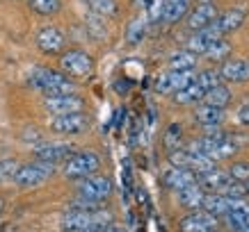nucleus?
<instances>
[{"mask_svg": "<svg viewBox=\"0 0 249 232\" xmlns=\"http://www.w3.org/2000/svg\"><path fill=\"white\" fill-rule=\"evenodd\" d=\"M25 82H28V87L39 91L41 96H57V93L78 91V82H73L71 77H67L60 68L44 66V64L32 66L30 71H28V75H25Z\"/></svg>", "mask_w": 249, "mask_h": 232, "instance_id": "1", "label": "nucleus"}, {"mask_svg": "<svg viewBox=\"0 0 249 232\" xmlns=\"http://www.w3.org/2000/svg\"><path fill=\"white\" fill-rule=\"evenodd\" d=\"M110 223H112V214L106 207H98V210L69 207L60 217L62 232H101Z\"/></svg>", "mask_w": 249, "mask_h": 232, "instance_id": "2", "label": "nucleus"}, {"mask_svg": "<svg viewBox=\"0 0 249 232\" xmlns=\"http://www.w3.org/2000/svg\"><path fill=\"white\" fill-rule=\"evenodd\" d=\"M103 169V159L96 150L91 148H78L69 159H64L57 171L62 173V178L71 180V182H78V180H85L94 175V173H101Z\"/></svg>", "mask_w": 249, "mask_h": 232, "instance_id": "3", "label": "nucleus"}, {"mask_svg": "<svg viewBox=\"0 0 249 232\" xmlns=\"http://www.w3.org/2000/svg\"><path fill=\"white\" fill-rule=\"evenodd\" d=\"M57 68H60L67 77H71L73 82H80V80H87V77L94 75V71H96V60H94L87 50H83V48H67V50L57 57Z\"/></svg>", "mask_w": 249, "mask_h": 232, "instance_id": "4", "label": "nucleus"}, {"mask_svg": "<svg viewBox=\"0 0 249 232\" xmlns=\"http://www.w3.org/2000/svg\"><path fill=\"white\" fill-rule=\"evenodd\" d=\"M55 173H57V166L39 162V159L21 162L14 173L12 185H14L16 189H21V191H30V189H37V187H41V185H46Z\"/></svg>", "mask_w": 249, "mask_h": 232, "instance_id": "5", "label": "nucleus"}, {"mask_svg": "<svg viewBox=\"0 0 249 232\" xmlns=\"http://www.w3.org/2000/svg\"><path fill=\"white\" fill-rule=\"evenodd\" d=\"M73 189H76V198H80V201L94 202V205H106L114 194V182L106 173H94L89 178L78 180Z\"/></svg>", "mask_w": 249, "mask_h": 232, "instance_id": "6", "label": "nucleus"}, {"mask_svg": "<svg viewBox=\"0 0 249 232\" xmlns=\"http://www.w3.org/2000/svg\"><path fill=\"white\" fill-rule=\"evenodd\" d=\"M91 116L85 112H73V114H62V116H51L48 121V130L57 135L60 139H73V137L87 135L91 130Z\"/></svg>", "mask_w": 249, "mask_h": 232, "instance_id": "7", "label": "nucleus"}, {"mask_svg": "<svg viewBox=\"0 0 249 232\" xmlns=\"http://www.w3.org/2000/svg\"><path fill=\"white\" fill-rule=\"evenodd\" d=\"M78 150V146L71 139H44L37 146H32V159L46 162V164L60 166L64 159H69Z\"/></svg>", "mask_w": 249, "mask_h": 232, "instance_id": "8", "label": "nucleus"}, {"mask_svg": "<svg viewBox=\"0 0 249 232\" xmlns=\"http://www.w3.org/2000/svg\"><path fill=\"white\" fill-rule=\"evenodd\" d=\"M35 48L46 57H60L69 48V34L60 25H41L35 34Z\"/></svg>", "mask_w": 249, "mask_h": 232, "instance_id": "9", "label": "nucleus"}, {"mask_svg": "<svg viewBox=\"0 0 249 232\" xmlns=\"http://www.w3.org/2000/svg\"><path fill=\"white\" fill-rule=\"evenodd\" d=\"M41 109L48 116H62V114H73L87 109V100L80 91L71 93H57V96H41Z\"/></svg>", "mask_w": 249, "mask_h": 232, "instance_id": "10", "label": "nucleus"}, {"mask_svg": "<svg viewBox=\"0 0 249 232\" xmlns=\"http://www.w3.org/2000/svg\"><path fill=\"white\" fill-rule=\"evenodd\" d=\"M195 80V71H162V73L153 80V89L158 96H174L176 91L188 87Z\"/></svg>", "mask_w": 249, "mask_h": 232, "instance_id": "11", "label": "nucleus"}, {"mask_svg": "<svg viewBox=\"0 0 249 232\" xmlns=\"http://www.w3.org/2000/svg\"><path fill=\"white\" fill-rule=\"evenodd\" d=\"M162 185H165L169 191H181L185 187H192V185H199V175L195 171H190L185 166H174L169 164L162 171Z\"/></svg>", "mask_w": 249, "mask_h": 232, "instance_id": "12", "label": "nucleus"}, {"mask_svg": "<svg viewBox=\"0 0 249 232\" xmlns=\"http://www.w3.org/2000/svg\"><path fill=\"white\" fill-rule=\"evenodd\" d=\"M245 18H247V7L245 5H235V7H229L227 12L217 14L213 25L217 28V32L222 37H229V34L238 32L245 25Z\"/></svg>", "mask_w": 249, "mask_h": 232, "instance_id": "13", "label": "nucleus"}, {"mask_svg": "<svg viewBox=\"0 0 249 232\" xmlns=\"http://www.w3.org/2000/svg\"><path fill=\"white\" fill-rule=\"evenodd\" d=\"M219 80L224 84H242L249 80V60L242 57H229L227 62L219 64Z\"/></svg>", "mask_w": 249, "mask_h": 232, "instance_id": "14", "label": "nucleus"}, {"mask_svg": "<svg viewBox=\"0 0 249 232\" xmlns=\"http://www.w3.org/2000/svg\"><path fill=\"white\" fill-rule=\"evenodd\" d=\"M222 34L217 32V28L215 25H208V28H204V30H196V32H190L188 41H185V50H190L192 55H196V57H204L206 53H208V48H211V44L215 41V39H219Z\"/></svg>", "mask_w": 249, "mask_h": 232, "instance_id": "15", "label": "nucleus"}, {"mask_svg": "<svg viewBox=\"0 0 249 232\" xmlns=\"http://www.w3.org/2000/svg\"><path fill=\"white\" fill-rule=\"evenodd\" d=\"M217 7H215V2H201V5H196L195 9H190V14L185 16V28L190 32H196V30H204L208 28L215 18H217Z\"/></svg>", "mask_w": 249, "mask_h": 232, "instance_id": "16", "label": "nucleus"}, {"mask_svg": "<svg viewBox=\"0 0 249 232\" xmlns=\"http://www.w3.org/2000/svg\"><path fill=\"white\" fill-rule=\"evenodd\" d=\"M217 221L219 218L211 217V214L204 210L190 212L188 217L181 218L178 232H213V230H217Z\"/></svg>", "mask_w": 249, "mask_h": 232, "instance_id": "17", "label": "nucleus"}, {"mask_svg": "<svg viewBox=\"0 0 249 232\" xmlns=\"http://www.w3.org/2000/svg\"><path fill=\"white\" fill-rule=\"evenodd\" d=\"M224 116H227V112H224V109L213 107V105H206V103L195 105V112H192V121H195L196 125H201L204 130L219 127L222 123H224Z\"/></svg>", "mask_w": 249, "mask_h": 232, "instance_id": "18", "label": "nucleus"}, {"mask_svg": "<svg viewBox=\"0 0 249 232\" xmlns=\"http://www.w3.org/2000/svg\"><path fill=\"white\" fill-rule=\"evenodd\" d=\"M146 34H149V23H146V18L142 14H137L124 28V44L128 48H137V46L144 44Z\"/></svg>", "mask_w": 249, "mask_h": 232, "instance_id": "19", "label": "nucleus"}, {"mask_svg": "<svg viewBox=\"0 0 249 232\" xmlns=\"http://www.w3.org/2000/svg\"><path fill=\"white\" fill-rule=\"evenodd\" d=\"M83 30L94 44H106L107 39H110V25H107V21L101 18V16H96V14H91V12L85 14Z\"/></svg>", "mask_w": 249, "mask_h": 232, "instance_id": "20", "label": "nucleus"}, {"mask_svg": "<svg viewBox=\"0 0 249 232\" xmlns=\"http://www.w3.org/2000/svg\"><path fill=\"white\" fill-rule=\"evenodd\" d=\"M192 0H165L162 7V25H178V23L190 14Z\"/></svg>", "mask_w": 249, "mask_h": 232, "instance_id": "21", "label": "nucleus"}, {"mask_svg": "<svg viewBox=\"0 0 249 232\" xmlns=\"http://www.w3.org/2000/svg\"><path fill=\"white\" fill-rule=\"evenodd\" d=\"M83 2H85V7H87V12L101 16L106 21H114V18L121 16L119 0H83Z\"/></svg>", "mask_w": 249, "mask_h": 232, "instance_id": "22", "label": "nucleus"}, {"mask_svg": "<svg viewBox=\"0 0 249 232\" xmlns=\"http://www.w3.org/2000/svg\"><path fill=\"white\" fill-rule=\"evenodd\" d=\"M233 201L235 198H229V196H224V194H206L204 202H201V210L208 212V214L215 218H222L229 210H231Z\"/></svg>", "mask_w": 249, "mask_h": 232, "instance_id": "23", "label": "nucleus"}, {"mask_svg": "<svg viewBox=\"0 0 249 232\" xmlns=\"http://www.w3.org/2000/svg\"><path fill=\"white\" fill-rule=\"evenodd\" d=\"M25 5L39 18H55L64 9V0H25Z\"/></svg>", "mask_w": 249, "mask_h": 232, "instance_id": "24", "label": "nucleus"}, {"mask_svg": "<svg viewBox=\"0 0 249 232\" xmlns=\"http://www.w3.org/2000/svg\"><path fill=\"white\" fill-rule=\"evenodd\" d=\"M196 55H192L185 48H178V50H172L167 55V68L169 71H196Z\"/></svg>", "mask_w": 249, "mask_h": 232, "instance_id": "25", "label": "nucleus"}, {"mask_svg": "<svg viewBox=\"0 0 249 232\" xmlns=\"http://www.w3.org/2000/svg\"><path fill=\"white\" fill-rule=\"evenodd\" d=\"M204 96H206L204 89L192 80L188 87H183L181 91H176L172 100H174V105H178V107H195V105H199V103L204 100Z\"/></svg>", "mask_w": 249, "mask_h": 232, "instance_id": "26", "label": "nucleus"}, {"mask_svg": "<svg viewBox=\"0 0 249 232\" xmlns=\"http://www.w3.org/2000/svg\"><path fill=\"white\" fill-rule=\"evenodd\" d=\"M206 191L199 185H192V187H185L181 191H176V198L181 202V207H185L188 212H196L201 210V202H204Z\"/></svg>", "mask_w": 249, "mask_h": 232, "instance_id": "27", "label": "nucleus"}, {"mask_svg": "<svg viewBox=\"0 0 249 232\" xmlns=\"http://www.w3.org/2000/svg\"><path fill=\"white\" fill-rule=\"evenodd\" d=\"M201 103H206V105H213V107H219V109H227V107L233 103V91L229 89V84L219 82L217 87H213V89L206 93Z\"/></svg>", "mask_w": 249, "mask_h": 232, "instance_id": "28", "label": "nucleus"}, {"mask_svg": "<svg viewBox=\"0 0 249 232\" xmlns=\"http://www.w3.org/2000/svg\"><path fill=\"white\" fill-rule=\"evenodd\" d=\"M231 53H233V44L229 41V37H219L211 44V48H208V53H206L204 57L208 62L222 64V62H227L229 57H231Z\"/></svg>", "mask_w": 249, "mask_h": 232, "instance_id": "29", "label": "nucleus"}, {"mask_svg": "<svg viewBox=\"0 0 249 232\" xmlns=\"http://www.w3.org/2000/svg\"><path fill=\"white\" fill-rule=\"evenodd\" d=\"M162 146H165L167 153L172 150H178L185 146V132H183V125L181 123H169L162 132Z\"/></svg>", "mask_w": 249, "mask_h": 232, "instance_id": "30", "label": "nucleus"}, {"mask_svg": "<svg viewBox=\"0 0 249 232\" xmlns=\"http://www.w3.org/2000/svg\"><path fill=\"white\" fill-rule=\"evenodd\" d=\"M162 7H165V0H149L142 9V16L146 18L149 23V28L151 25H158L162 21Z\"/></svg>", "mask_w": 249, "mask_h": 232, "instance_id": "31", "label": "nucleus"}, {"mask_svg": "<svg viewBox=\"0 0 249 232\" xmlns=\"http://www.w3.org/2000/svg\"><path fill=\"white\" fill-rule=\"evenodd\" d=\"M195 82L204 89V93H208V91H211L213 87H217L222 80H219V73L215 68H204V71L195 73Z\"/></svg>", "mask_w": 249, "mask_h": 232, "instance_id": "32", "label": "nucleus"}, {"mask_svg": "<svg viewBox=\"0 0 249 232\" xmlns=\"http://www.w3.org/2000/svg\"><path fill=\"white\" fill-rule=\"evenodd\" d=\"M18 159L14 157H5L0 159V185H12V180H14V173L18 169Z\"/></svg>", "mask_w": 249, "mask_h": 232, "instance_id": "33", "label": "nucleus"}, {"mask_svg": "<svg viewBox=\"0 0 249 232\" xmlns=\"http://www.w3.org/2000/svg\"><path fill=\"white\" fill-rule=\"evenodd\" d=\"M227 171H229V175H231L235 182H242V185H245V182L249 180V162L247 159H245V162H233Z\"/></svg>", "mask_w": 249, "mask_h": 232, "instance_id": "34", "label": "nucleus"}, {"mask_svg": "<svg viewBox=\"0 0 249 232\" xmlns=\"http://www.w3.org/2000/svg\"><path fill=\"white\" fill-rule=\"evenodd\" d=\"M21 139L23 141H28L30 146H37L39 141H44L46 137H44V132H41L39 127H25V130H23V135H21Z\"/></svg>", "mask_w": 249, "mask_h": 232, "instance_id": "35", "label": "nucleus"}, {"mask_svg": "<svg viewBox=\"0 0 249 232\" xmlns=\"http://www.w3.org/2000/svg\"><path fill=\"white\" fill-rule=\"evenodd\" d=\"M235 121H238L240 125L249 127V103H245V105L238 107V112H235Z\"/></svg>", "mask_w": 249, "mask_h": 232, "instance_id": "36", "label": "nucleus"}, {"mask_svg": "<svg viewBox=\"0 0 249 232\" xmlns=\"http://www.w3.org/2000/svg\"><path fill=\"white\" fill-rule=\"evenodd\" d=\"M101 232H128L124 225H117V223H110V225H106Z\"/></svg>", "mask_w": 249, "mask_h": 232, "instance_id": "37", "label": "nucleus"}, {"mask_svg": "<svg viewBox=\"0 0 249 232\" xmlns=\"http://www.w3.org/2000/svg\"><path fill=\"white\" fill-rule=\"evenodd\" d=\"M130 2H133V7H137V9H140V12H142V9H144V5H146L149 0H130Z\"/></svg>", "mask_w": 249, "mask_h": 232, "instance_id": "38", "label": "nucleus"}, {"mask_svg": "<svg viewBox=\"0 0 249 232\" xmlns=\"http://www.w3.org/2000/svg\"><path fill=\"white\" fill-rule=\"evenodd\" d=\"M5 210H7V202H5V198H2V196H0V217H2V214H5Z\"/></svg>", "mask_w": 249, "mask_h": 232, "instance_id": "39", "label": "nucleus"}, {"mask_svg": "<svg viewBox=\"0 0 249 232\" xmlns=\"http://www.w3.org/2000/svg\"><path fill=\"white\" fill-rule=\"evenodd\" d=\"M245 191H247V196H249V180L245 182Z\"/></svg>", "mask_w": 249, "mask_h": 232, "instance_id": "40", "label": "nucleus"}, {"mask_svg": "<svg viewBox=\"0 0 249 232\" xmlns=\"http://www.w3.org/2000/svg\"><path fill=\"white\" fill-rule=\"evenodd\" d=\"M235 232H249V225L247 228H240V230H235Z\"/></svg>", "mask_w": 249, "mask_h": 232, "instance_id": "41", "label": "nucleus"}, {"mask_svg": "<svg viewBox=\"0 0 249 232\" xmlns=\"http://www.w3.org/2000/svg\"><path fill=\"white\" fill-rule=\"evenodd\" d=\"M201 2H213V0H196V5H201Z\"/></svg>", "mask_w": 249, "mask_h": 232, "instance_id": "42", "label": "nucleus"}, {"mask_svg": "<svg viewBox=\"0 0 249 232\" xmlns=\"http://www.w3.org/2000/svg\"><path fill=\"white\" fill-rule=\"evenodd\" d=\"M213 232H219V230H213Z\"/></svg>", "mask_w": 249, "mask_h": 232, "instance_id": "43", "label": "nucleus"}]
</instances>
